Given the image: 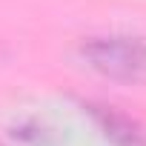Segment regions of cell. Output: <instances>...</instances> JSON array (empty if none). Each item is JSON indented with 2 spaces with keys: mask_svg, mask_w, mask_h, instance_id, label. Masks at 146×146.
<instances>
[{
  "mask_svg": "<svg viewBox=\"0 0 146 146\" xmlns=\"http://www.w3.org/2000/svg\"><path fill=\"white\" fill-rule=\"evenodd\" d=\"M80 57L89 69L109 80L146 83V40L129 35H103L80 43Z\"/></svg>",
  "mask_w": 146,
  "mask_h": 146,
  "instance_id": "cell-1",
  "label": "cell"
},
{
  "mask_svg": "<svg viewBox=\"0 0 146 146\" xmlns=\"http://www.w3.org/2000/svg\"><path fill=\"white\" fill-rule=\"evenodd\" d=\"M95 117V123L100 126V132L115 143V146H146V137L143 132L137 129L135 120H129L126 115H120L115 106H98V103H89L86 106Z\"/></svg>",
  "mask_w": 146,
  "mask_h": 146,
  "instance_id": "cell-2",
  "label": "cell"
}]
</instances>
